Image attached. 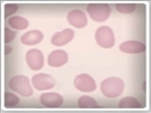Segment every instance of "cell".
Returning <instances> with one entry per match:
<instances>
[{"mask_svg": "<svg viewBox=\"0 0 151 113\" xmlns=\"http://www.w3.org/2000/svg\"><path fill=\"white\" fill-rule=\"evenodd\" d=\"M96 41L99 46L103 48H111L114 45V34L111 27L100 26L96 31Z\"/></svg>", "mask_w": 151, "mask_h": 113, "instance_id": "277c9868", "label": "cell"}, {"mask_svg": "<svg viewBox=\"0 0 151 113\" xmlns=\"http://www.w3.org/2000/svg\"><path fill=\"white\" fill-rule=\"evenodd\" d=\"M74 85L78 91L82 92H91L96 89L94 79L87 74L77 75L74 80Z\"/></svg>", "mask_w": 151, "mask_h": 113, "instance_id": "8992f818", "label": "cell"}, {"mask_svg": "<svg viewBox=\"0 0 151 113\" xmlns=\"http://www.w3.org/2000/svg\"><path fill=\"white\" fill-rule=\"evenodd\" d=\"M19 101H20V99H19L18 96H16L15 94H12L11 92H5V97H4V106L5 107L7 108H12V107H14L18 105Z\"/></svg>", "mask_w": 151, "mask_h": 113, "instance_id": "e0dca14e", "label": "cell"}, {"mask_svg": "<svg viewBox=\"0 0 151 113\" xmlns=\"http://www.w3.org/2000/svg\"><path fill=\"white\" fill-rule=\"evenodd\" d=\"M67 20L70 25L77 28H83L87 25V17L80 9H73L67 15Z\"/></svg>", "mask_w": 151, "mask_h": 113, "instance_id": "30bf717a", "label": "cell"}, {"mask_svg": "<svg viewBox=\"0 0 151 113\" xmlns=\"http://www.w3.org/2000/svg\"><path fill=\"white\" fill-rule=\"evenodd\" d=\"M145 45L137 41H127L120 44L119 49L127 54H140L145 51Z\"/></svg>", "mask_w": 151, "mask_h": 113, "instance_id": "7c38bea8", "label": "cell"}, {"mask_svg": "<svg viewBox=\"0 0 151 113\" xmlns=\"http://www.w3.org/2000/svg\"><path fill=\"white\" fill-rule=\"evenodd\" d=\"M120 108H143V105L135 97H125L119 102Z\"/></svg>", "mask_w": 151, "mask_h": 113, "instance_id": "9a60e30c", "label": "cell"}, {"mask_svg": "<svg viewBox=\"0 0 151 113\" xmlns=\"http://www.w3.org/2000/svg\"><path fill=\"white\" fill-rule=\"evenodd\" d=\"M8 24L11 27L15 28L17 30L26 29L28 26V21L26 18L21 16H13L12 18H9L8 20Z\"/></svg>", "mask_w": 151, "mask_h": 113, "instance_id": "5bb4252c", "label": "cell"}, {"mask_svg": "<svg viewBox=\"0 0 151 113\" xmlns=\"http://www.w3.org/2000/svg\"><path fill=\"white\" fill-rule=\"evenodd\" d=\"M74 34V30L70 29V28H66L63 31L57 32L51 38V44L56 46L65 45L73 40Z\"/></svg>", "mask_w": 151, "mask_h": 113, "instance_id": "9c48e42d", "label": "cell"}, {"mask_svg": "<svg viewBox=\"0 0 151 113\" xmlns=\"http://www.w3.org/2000/svg\"><path fill=\"white\" fill-rule=\"evenodd\" d=\"M4 9H5V18H8V16L12 15V14L17 11L18 6L16 4H6Z\"/></svg>", "mask_w": 151, "mask_h": 113, "instance_id": "d6986e66", "label": "cell"}, {"mask_svg": "<svg viewBox=\"0 0 151 113\" xmlns=\"http://www.w3.org/2000/svg\"><path fill=\"white\" fill-rule=\"evenodd\" d=\"M31 82L32 86L38 91H45V89H50L55 86L56 80L50 74H38L33 75Z\"/></svg>", "mask_w": 151, "mask_h": 113, "instance_id": "5b68a950", "label": "cell"}, {"mask_svg": "<svg viewBox=\"0 0 151 113\" xmlns=\"http://www.w3.org/2000/svg\"><path fill=\"white\" fill-rule=\"evenodd\" d=\"M115 8L119 12L121 13H132L136 9V4L134 3H118L115 4Z\"/></svg>", "mask_w": 151, "mask_h": 113, "instance_id": "ac0fdd59", "label": "cell"}, {"mask_svg": "<svg viewBox=\"0 0 151 113\" xmlns=\"http://www.w3.org/2000/svg\"><path fill=\"white\" fill-rule=\"evenodd\" d=\"M27 63L31 70H41L44 66V55L38 49H31L26 54Z\"/></svg>", "mask_w": 151, "mask_h": 113, "instance_id": "52a82bcc", "label": "cell"}, {"mask_svg": "<svg viewBox=\"0 0 151 113\" xmlns=\"http://www.w3.org/2000/svg\"><path fill=\"white\" fill-rule=\"evenodd\" d=\"M40 102L45 107L57 108L63 105V98L57 92H45L40 96Z\"/></svg>", "mask_w": 151, "mask_h": 113, "instance_id": "ba28073f", "label": "cell"}, {"mask_svg": "<svg viewBox=\"0 0 151 113\" xmlns=\"http://www.w3.org/2000/svg\"><path fill=\"white\" fill-rule=\"evenodd\" d=\"M44 39V35L40 30H30L25 33L21 37V42L26 45H34L38 44Z\"/></svg>", "mask_w": 151, "mask_h": 113, "instance_id": "4fadbf2b", "label": "cell"}, {"mask_svg": "<svg viewBox=\"0 0 151 113\" xmlns=\"http://www.w3.org/2000/svg\"><path fill=\"white\" fill-rule=\"evenodd\" d=\"M11 52H12V47L7 44L6 46H5V56H8Z\"/></svg>", "mask_w": 151, "mask_h": 113, "instance_id": "44dd1931", "label": "cell"}, {"mask_svg": "<svg viewBox=\"0 0 151 113\" xmlns=\"http://www.w3.org/2000/svg\"><path fill=\"white\" fill-rule=\"evenodd\" d=\"M78 106L80 108H98L99 106L93 98L90 96H81L78 101Z\"/></svg>", "mask_w": 151, "mask_h": 113, "instance_id": "2e32d148", "label": "cell"}, {"mask_svg": "<svg viewBox=\"0 0 151 113\" xmlns=\"http://www.w3.org/2000/svg\"><path fill=\"white\" fill-rule=\"evenodd\" d=\"M101 92L108 98H116L124 91L125 84L118 77H109L101 83Z\"/></svg>", "mask_w": 151, "mask_h": 113, "instance_id": "6da1fadb", "label": "cell"}, {"mask_svg": "<svg viewBox=\"0 0 151 113\" xmlns=\"http://www.w3.org/2000/svg\"><path fill=\"white\" fill-rule=\"evenodd\" d=\"M111 7L108 4H89L87 6V12L93 21L104 22L110 17Z\"/></svg>", "mask_w": 151, "mask_h": 113, "instance_id": "3957f363", "label": "cell"}, {"mask_svg": "<svg viewBox=\"0 0 151 113\" xmlns=\"http://www.w3.org/2000/svg\"><path fill=\"white\" fill-rule=\"evenodd\" d=\"M11 89L17 92L24 97H29L33 94V89L30 87L29 79L25 75H16L13 77L9 82Z\"/></svg>", "mask_w": 151, "mask_h": 113, "instance_id": "7a4b0ae2", "label": "cell"}, {"mask_svg": "<svg viewBox=\"0 0 151 113\" xmlns=\"http://www.w3.org/2000/svg\"><path fill=\"white\" fill-rule=\"evenodd\" d=\"M68 61V55L63 50H55L48 56L47 63L51 67H60Z\"/></svg>", "mask_w": 151, "mask_h": 113, "instance_id": "8fae6325", "label": "cell"}, {"mask_svg": "<svg viewBox=\"0 0 151 113\" xmlns=\"http://www.w3.org/2000/svg\"><path fill=\"white\" fill-rule=\"evenodd\" d=\"M17 33L12 29H9V27H5V42L8 44L9 42H11L14 38L16 37Z\"/></svg>", "mask_w": 151, "mask_h": 113, "instance_id": "ffe728a7", "label": "cell"}]
</instances>
